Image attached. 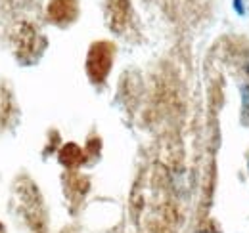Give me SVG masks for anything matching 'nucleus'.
<instances>
[{"mask_svg":"<svg viewBox=\"0 0 249 233\" xmlns=\"http://www.w3.org/2000/svg\"><path fill=\"white\" fill-rule=\"evenodd\" d=\"M199 233H207V232H199Z\"/></svg>","mask_w":249,"mask_h":233,"instance_id":"2","label":"nucleus"},{"mask_svg":"<svg viewBox=\"0 0 249 233\" xmlns=\"http://www.w3.org/2000/svg\"><path fill=\"white\" fill-rule=\"evenodd\" d=\"M242 101H244V118L249 116V84L242 88Z\"/></svg>","mask_w":249,"mask_h":233,"instance_id":"1","label":"nucleus"}]
</instances>
